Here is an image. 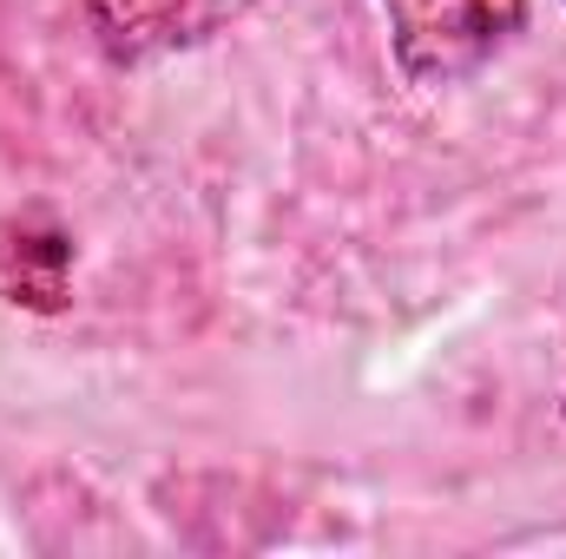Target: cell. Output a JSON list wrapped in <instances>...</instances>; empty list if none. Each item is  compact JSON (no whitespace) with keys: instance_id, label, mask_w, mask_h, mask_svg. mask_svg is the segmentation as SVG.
<instances>
[{"instance_id":"3","label":"cell","mask_w":566,"mask_h":559,"mask_svg":"<svg viewBox=\"0 0 566 559\" xmlns=\"http://www.w3.org/2000/svg\"><path fill=\"white\" fill-rule=\"evenodd\" d=\"M66 296H73V238L40 211L7 218L0 224V303L53 316L66 309Z\"/></svg>"},{"instance_id":"2","label":"cell","mask_w":566,"mask_h":559,"mask_svg":"<svg viewBox=\"0 0 566 559\" xmlns=\"http://www.w3.org/2000/svg\"><path fill=\"white\" fill-rule=\"evenodd\" d=\"M258 0H86L99 40L119 60H158L178 46H198L211 33H224L238 13H251Z\"/></svg>"},{"instance_id":"1","label":"cell","mask_w":566,"mask_h":559,"mask_svg":"<svg viewBox=\"0 0 566 559\" xmlns=\"http://www.w3.org/2000/svg\"><path fill=\"white\" fill-rule=\"evenodd\" d=\"M382 7L396 33V60L416 86H448L474 73L527 20V0H382Z\"/></svg>"}]
</instances>
